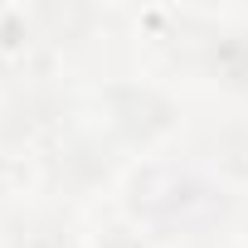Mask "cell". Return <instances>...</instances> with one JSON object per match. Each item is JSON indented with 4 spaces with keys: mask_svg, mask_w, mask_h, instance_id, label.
Segmentation results:
<instances>
[{
    "mask_svg": "<svg viewBox=\"0 0 248 248\" xmlns=\"http://www.w3.org/2000/svg\"><path fill=\"white\" fill-rule=\"evenodd\" d=\"M127 209L137 224L166 233H204L209 224H219L224 195L185 166H146L127 185Z\"/></svg>",
    "mask_w": 248,
    "mask_h": 248,
    "instance_id": "cell-1",
    "label": "cell"
},
{
    "mask_svg": "<svg viewBox=\"0 0 248 248\" xmlns=\"http://www.w3.org/2000/svg\"><path fill=\"white\" fill-rule=\"evenodd\" d=\"M102 107H107L112 137L127 146H151L156 137H166L175 127V102L146 83H112L102 93Z\"/></svg>",
    "mask_w": 248,
    "mask_h": 248,
    "instance_id": "cell-2",
    "label": "cell"
},
{
    "mask_svg": "<svg viewBox=\"0 0 248 248\" xmlns=\"http://www.w3.org/2000/svg\"><path fill=\"white\" fill-rule=\"evenodd\" d=\"M107 175H112V146L102 137H88V132L63 137L54 146V156H49V180L63 185V190H73V195L97 190Z\"/></svg>",
    "mask_w": 248,
    "mask_h": 248,
    "instance_id": "cell-3",
    "label": "cell"
},
{
    "mask_svg": "<svg viewBox=\"0 0 248 248\" xmlns=\"http://www.w3.org/2000/svg\"><path fill=\"white\" fill-rule=\"evenodd\" d=\"M63 102H59V93L54 88H25V93H15L5 107H0V137L5 141H44V137H59V127H63Z\"/></svg>",
    "mask_w": 248,
    "mask_h": 248,
    "instance_id": "cell-4",
    "label": "cell"
},
{
    "mask_svg": "<svg viewBox=\"0 0 248 248\" xmlns=\"http://www.w3.org/2000/svg\"><path fill=\"white\" fill-rule=\"evenodd\" d=\"M10 248H78L73 243V229L59 219V214H20L10 224Z\"/></svg>",
    "mask_w": 248,
    "mask_h": 248,
    "instance_id": "cell-5",
    "label": "cell"
},
{
    "mask_svg": "<svg viewBox=\"0 0 248 248\" xmlns=\"http://www.w3.org/2000/svg\"><path fill=\"white\" fill-rule=\"evenodd\" d=\"M209 68L219 73V83L248 93V34H219V39H209Z\"/></svg>",
    "mask_w": 248,
    "mask_h": 248,
    "instance_id": "cell-6",
    "label": "cell"
},
{
    "mask_svg": "<svg viewBox=\"0 0 248 248\" xmlns=\"http://www.w3.org/2000/svg\"><path fill=\"white\" fill-rule=\"evenodd\" d=\"M214 166L233 180H248V122H229L214 132Z\"/></svg>",
    "mask_w": 248,
    "mask_h": 248,
    "instance_id": "cell-7",
    "label": "cell"
}]
</instances>
